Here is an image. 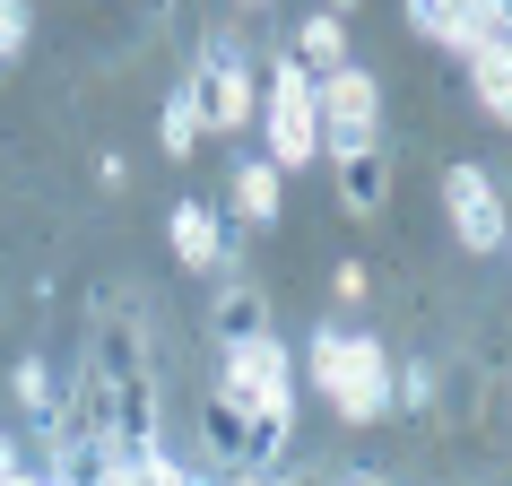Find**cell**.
<instances>
[{
    "mask_svg": "<svg viewBox=\"0 0 512 486\" xmlns=\"http://www.w3.org/2000/svg\"><path fill=\"white\" fill-rule=\"evenodd\" d=\"M287 53H296L304 70H313V79L348 70V18H339V9H313V18L296 27V44H287Z\"/></svg>",
    "mask_w": 512,
    "mask_h": 486,
    "instance_id": "30bf717a",
    "label": "cell"
},
{
    "mask_svg": "<svg viewBox=\"0 0 512 486\" xmlns=\"http://www.w3.org/2000/svg\"><path fill=\"white\" fill-rule=\"evenodd\" d=\"M200 105H191V87H174V96H165V113H157V148L165 157H191V148H200Z\"/></svg>",
    "mask_w": 512,
    "mask_h": 486,
    "instance_id": "7c38bea8",
    "label": "cell"
},
{
    "mask_svg": "<svg viewBox=\"0 0 512 486\" xmlns=\"http://www.w3.org/2000/svg\"><path fill=\"white\" fill-rule=\"evenodd\" d=\"M469 87H478L486 122H512V35H486L478 53H469Z\"/></svg>",
    "mask_w": 512,
    "mask_h": 486,
    "instance_id": "9c48e42d",
    "label": "cell"
},
{
    "mask_svg": "<svg viewBox=\"0 0 512 486\" xmlns=\"http://www.w3.org/2000/svg\"><path fill=\"white\" fill-rule=\"evenodd\" d=\"M382 191H391V183H382V157H356V165H339V200H348L356 217H374V209H382Z\"/></svg>",
    "mask_w": 512,
    "mask_h": 486,
    "instance_id": "5bb4252c",
    "label": "cell"
},
{
    "mask_svg": "<svg viewBox=\"0 0 512 486\" xmlns=\"http://www.w3.org/2000/svg\"><path fill=\"white\" fill-rule=\"evenodd\" d=\"M18 452H27V443H18V434H0V486H18V478H27V460H18Z\"/></svg>",
    "mask_w": 512,
    "mask_h": 486,
    "instance_id": "ffe728a7",
    "label": "cell"
},
{
    "mask_svg": "<svg viewBox=\"0 0 512 486\" xmlns=\"http://www.w3.org/2000/svg\"><path fill=\"white\" fill-rule=\"evenodd\" d=\"M313 96H322V157L330 165H356V157H382V87L374 70H330V79H313Z\"/></svg>",
    "mask_w": 512,
    "mask_h": 486,
    "instance_id": "3957f363",
    "label": "cell"
},
{
    "mask_svg": "<svg viewBox=\"0 0 512 486\" xmlns=\"http://www.w3.org/2000/svg\"><path fill=\"white\" fill-rule=\"evenodd\" d=\"M183 87H191V105H200V131H243V122H261V79H252L243 44H226V35L200 44V61H191Z\"/></svg>",
    "mask_w": 512,
    "mask_h": 486,
    "instance_id": "277c9868",
    "label": "cell"
},
{
    "mask_svg": "<svg viewBox=\"0 0 512 486\" xmlns=\"http://www.w3.org/2000/svg\"><path fill=\"white\" fill-rule=\"evenodd\" d=\"M304 374L322 391L348 426H374L391 417V348H382L374 330H348V322H322L304 339Z\"/></svg>",
    "mask_w": 512,
    "mask_h": 486,
    "instance_id": "6da1fadb",
    "label": "cell"
},
{
    "mask_svg": "<svg viewBox=\"0 0 512 486\" xmlns=\"http://www.w3.org/2000/svg\"><path fill=\"white\" fill-rule=\"evenodd\" d=\"M391 408H434V365H426V356L391 365Z\"/></svg>",
    "mask_w": 512,
    "mask_h": 486,
    "instance_id": "2e32d148",
    "label": "cell"
},
{
    "mask_svg": "<svg viewBox=\"0 0 512 486\" xmlns=\"http://www.w3.org/2000/svg\"><path fill=\"white\" fill-rule=\"evenodd\" d=\"M443 217H452L460 252H512V209L486 165H443Z\"/></svg>",
    "mask_w": 512,
    "mask_h": 486,
    "instance_id": "5b68a950",
    "label": "cell"
},
{
    "mask_svg": "<svg viewBox=\"0 0 512 486\" xmlns=\"http://www.w3.org/2000/svg\"><path fill=\"white\" fill-rule=\"evenodd\" d=\"M339 486H382V478H365V469H356V478H339Z\"/></svg>",
    "mask_w": 512,
    "mask_h": 486,
    "instance_id": "44dd1931",
    "label": "cell"
},
{
    "mask_svg": "<svg viewBox=\"0 0 512 486\" xmlns=\"http://www.w3.org/2000/svg\"><path fill=\"white\" fill-rule=\"evenodd\" d=\"M365 287H374L365 261H339V270H330V296H339V304H365Z\"/></svg>",
    "mask_w": 512,
    "mask_h": 486,
    "instance_id": "d6986e66",
    "label": "cell"
},
{
    "mask_svg": "<svg viewBox=\"0 0 512 486\" xmlns=\"http://www.w3.org/2000/svg\"><path fill=\"white\" fill-rule=\"evenodd\" d=\"M9 391H18V408H27V417H44V426L61 417V391H53V365H44V356H18Z\"/></svg>",
    "mask_w": 512,
    "mask_h": 486,
    "instance_id": "4fadbf2b",
    "label": "cell"
},
{
    "mask_svg": "<svg viewBox=\"0 0 512 486\" xmlns=\"http://www.w3.org/2000/svg\"><path fill=\"white\" fill-rule=\"evenodd\" d=\"M261 131H270L278 174H296V165L322 157V96H313V70H304L296 53H278L270 79H261Z\"/></svg>",
    "mask_w": 512,
    "mask_h": 486,
    "instance_id": "7a4b0ae2",
    "label": "cell"
},
{
    "mask_svg": "<svg viewBox=\"0 0 512 486\" xmlns=\"http://www.w3.org/2000/svg\"><path fill=\"white\" fill-rule=\"evenodd\" d=\"M408 27L426 35V44H443V53H478L486 27H495V9H434V0H408Z\"/></svg>",
    "mask_w": 512,
    "mask_h": 486,
    "instance_id": "ba28073f",
    "label": "cell"
},
{
    "mask_svg": "<svg viewBox=\"0 0 512 486\" xmlns=\"http://www.w3.org/2000/svg\"><path fill=\"white\" fill-rule=\"evenodd\" d=\"M243 330H270V304L252 296V287H226V304H217V339H243Z\"/></svg>",
    "mask_w": 512,
    "mask_h": 486,
    "instance_id": "9a60e30c",
    "label": "cell"
},
{
    "mask_svg": "<svg viewBox=\"0 0 512 486\" xmlns=\"http://www.w3.org/2000/svg\"><path fill=\"white\" fill-rule=\"evenodd\" d=\"M18 486H79V443H61L53 469H35V478H18Z\"/></svg>",
    "mask_w": 512,
    "mask_h": 486,
    "instance_id": "ac0fdd59",
    "label": "cell"
},
{
    "mask_svg": "<svg viewBox=\"0 0 512 486\" xmlns=\"http://www.w3.org/2000/svg\"><path fill=\"white\" fill-rule=\"evenodd\" d=\"M217 391L226 400H296V348L278 339V330H243L226 339V365H217Z\"/></svg>",
    "mask_w": 512,
    "mask_h": 486,
    "instance_id": "8992f818",
    "label": "cell"
},
{
    "mask_svg": "<svg viewBox=\"0 0 512 486\" xmlns=\"http://www.w3.org/2000/svg\"><path fill=\"white\" fill-rule=\"evenodd\" d=\"M27 35H35L27 0H0V61H18V53H27Z\"/></svg>",
    "mask_w": 512,
    "mask_h": 486,
    "instance_id": "e0dca14e",
    "label": "cell"
},
{
    "mask_svg": "<svg viewBox=\"0 0 512 486\" xmlns=\"http://www.w3.org/2000/svg\"><path fill=\"white\" fill-rule=\"evenodd\" d=\"M278 209H287L278 165H270V157H243V165H235V217H243V226H278Z\"/></svg>",
    "mask_w": 512,
    "mask_h": 486,
    "instance_id": "8fae6325",
    "label": "cell"
},
{
    "mask_svg": "<svg viewBox=\"0 0 512 486\" xmlns=\"http://www.w3.org/2000/svg\"><path fill=\"white\" fill-rule=\"evenodd\" d=\"M165 243H174V261H183V270H217V261H226V217H217L209 200H174Z\"/></svg>",
    "mask_w": 512,
    "mask_h": 486,
    "instance_id": "52a82bcc",
    "label": "cell"
}]
</instances>
